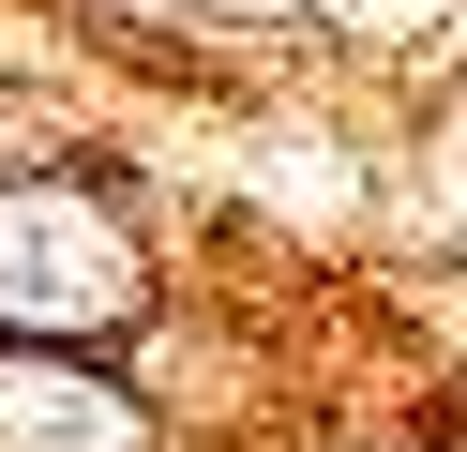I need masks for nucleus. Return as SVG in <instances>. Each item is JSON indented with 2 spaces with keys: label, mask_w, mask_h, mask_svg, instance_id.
Wrapping results in <instances>:
<instances>
[{
  "label": "nucleus",
  "mask_w": 467,
  "mask_h": 452,
  "mask_svg": "<svg viewBox=\"0 0 467 452\" xmlns=\"http://www.w3.org/2000/svg\"><path fill=\"white\" fill-rule=\"evenodd\" d=\"M437 452H467V407H437Z\"/></svg>",
  "instance_id": "f257e3e1"
}]
</instances>
